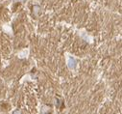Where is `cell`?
Returning <instances> with one entry per match:
<instances>
[{
	"label": "cell",
	"instance_id": "cell-1",
	"mask_svg": "<svg viewBox=\"0 0 122 114\" xmlns=\"http://www.w3.org/2000/svg\"><path fill=\"white\" fill-rule=\"evenodd\" d=\"M13 114H22V113H21V112H20L19 110H15V112H14Z\"/></svg>",
	"mask_w": 122,
	"mask_h": 114
},
{
	"label": "cell",
	"instance_id": "cell-2",
	"mask_svg": "<svg viewBox=\"0 0 122 114\" xmlns=\"http://www.w3.org/2000/svg\"><path fill=\"white\" fill-rule=\"evenodd\" d=\"M19 1H22L23 2V1H25V0H19Z\"/></svg>",
	"mask_w": 122,
	"mask_h": 114
}]
</instances>
